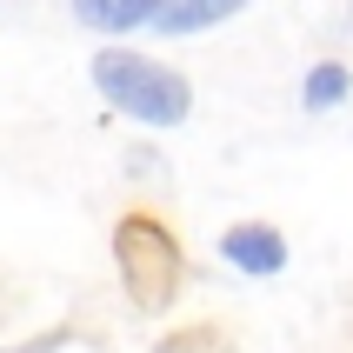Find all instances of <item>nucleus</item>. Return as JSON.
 <instances>
[{"mask_svg": "<svg viewBox=\"0 0 353 353\" xmlns=\"http://www.w3.org/2000/svg\"><path fill=\"white\" fill-rule=\"evenodd\" d=\"M94 87L107 94V107L147 120V127H180V120L194 114V87H187V74H174V67L154 60V54H127V47L94 54Z\"/></svg>", "mask_w": 353, "mask_h": 353, "instance_id": "nucleus-1", "label": "nucleus"}, {"mask_svg": "<svg viewBox=\"0 0 353 353\" xmlns=\"http://www.w3.org/2000/svg\"><path fill=\"white\" fill-rule=\"evenodd\" d=\"M114 267H120V287L140 314H167L180 300V240L167 234V220L154 214H127L114 227Z\"/></svg>", "mask_w": 353, "mask_h": 353, "instance_id": "nucleus-2", "label": "nucleus"}, {"mask_svg": "<svg viewBox=\"0 0 353 353\" xmlns=\"http://www.w3.org/2000/svg\"><path fill=\"white\" fill-rule=\"evenodd\" d=\"M220 254H227V267L267 280V274L287 267V240H280V227H267V220H240V227L220 234Z\"/></svg>", "mask_w": 353, "mask_h": 353, "instance_id": "nucleus-3", "label": "nucleus"}, {"mask_svg": "<svg viewBox=\"0 0 353 353\" xmlns=\"http://www.w3.org/2000/svg\"><path fill=\"white\" fill-rule=\"evenodd\" d=\"M247 0H160V14H154V27L160 34H207V27H220V20H234Z\"/></svg>", "mask_w": 353, "mask_h": 353, "instance_id": "nucleus-4", "label": "nucleus"}, {"mask_svg": "<svg viewBox=\"0 0 353 353\" xmlns=\"http://www.w3.org/2000/svg\"><path fill=\"white\" fill-rule=\"evenodd\" d=\"M74 14L94 34H134V27H154L160 0H74Z\"/></svg>", "mask_w": 353, "mask_h": 353, "instance_id": "nucleus-5", "label": "nucleus"}, {"mask_svg": "<svg viewBox=\"0 0 353 353\" xmlns=\"http://www.w3.org/2000/svg\"><path fill=\"white\" fill-rule=\"evenodd\" d=\"M347 94H353V74H347V60H320L314 74H307V87H300V100H307L314 114H327V107H340Z\"/></svg>", "mask_w": 353, "mask_h": 353, "instance_id": "nucleus-6", "label": "nucleus"}]
</instances>
